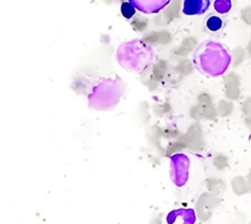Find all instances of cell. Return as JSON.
Masks as SVG:
<instances>
[{
    "label": "cell",
    "mask_w": 251,
    "mask_h": 224,
    "mask_svg": "<svg viewBox=\"0 0 251 224\" xmlns=\"http://www.w3.org/2000/svg\"><path fill=\"white\" fill-rule=\"evenodd\" d=\"M232 62L229 47L214 40L201 42L193 52L195 67L207 77L224 75Z\"/></svg>",
    "instance_id": "obj_1"
},
{
    "label": "cell",
    "mask_w": 251,
    "mask_h": 224,
    "mask_svg": "<svg viewBox=\"0 0 251 224\" xmlns=\"http://www.w3.org/2000/svg\"><path fill=\"white\" fill-rule=\"evenodd\" d=\"M117 60L120 66L133 73H141L154 60V49L140 40H134L119 46Z\"/></svg>",
    "instance_id": "obj_2"
},
{
    "label": "cell",
    "mask_w": 251,
    "mask_h": 224,
    "mask_svg": "<svg viewBox=\"0 0 251 224\" xmlns=\"http://www.w3.org/2000/svg\"><path fill=\"white\" fill-rule=\"evenodd\" d=\"M124 84L119 78H104L95 85L89 94V103L94 109L109 110L120 101Z\"/></svg>",
    "instance_id": "obj_3"
},
{
    "label": "cell",
    "mask_w": 251,
    "mask_h": 224,
    "mask_svg": "<svg viewBox=\"0 0 251 224\" xmlns=\"http://www.w3.org/2000/svg\"><path fill=\"white\" fill-rule=\"evenodd\" d=\"M171 179L177 187H183L188 180L189 174V159L182 154L171 156Z\"/></svg>",
    "instance_id": "obj_4"
},
{
    "label": "cell",
    "mask_w": 251,
    "mask_h": 224,
    "mask_svg": "<svg viewBox=\"0 0 251 224\" xmlns=\"http://www.w3.org/2000/svg\"><path fill=\"white\" fill-rule=\"evenodd\" d=\"M134 8L145 14H155L164 10L171 0H128Z\"/></svg>",
    "instance_id": "obj_5"
},
{
    "label": "cell",
    "mask_w": 251,
    "mask_h": 224,
    "mask_svg": "<svg viewBox=\"0 0 251 224\" xmlns=\"http://www.w3.org/2000/svg\"><path fill=\"white\" fill-rule=\"evenodd\" d=\"M211 0H184L183 13L185 15H202L208 10Z\"/></svg>",
    "instance_id": "obj_6"
},
{
    "label": "cell",
    "mask_w": 251,
    "mask_h": 224,
    "mask_svg": "<svg viewBox=\"0 0 251 224\" xmlns=\"http://www.w3.org/2000/svg\"><path fill=\"white\" fill-rule=\"evenodd\" d=\"M178 219L182 220V223L193 224L196 222V214L193 209H178L175 210L167 217V222L172 224L177 222Z\"/></svg>",
    "instance_id": "obj_7"
},
{
    "label": "cell",
    "mask_w": 251,
    "mask_h": 224,
    "mask_svg": "<svg viewBox=\"0 0 251 224\" xmlns=\"http://www.w3.org/2000/svg\"><path fill=\"white\" fill-rule=\"evenodd\" d=\"M223 27H224V21L221 20L219 16L211 15L206 20V28L212 32L219 31Z\"/></svg>",
    "instance_id": "obj_8"
},
{
    "label": "cell",
    "mask_w": 251,
    "mask_h": 224,
    "mask_svg": "<svg viewBox=\"0 0 251 224\" xmlns=\"http://www.w3.org/2000/svg\"><path fill=\"white\" fill-rule=\"evenodd\" d=\"M231 0H215L214 9L219 14H228L232 9Z\"/></svg>",
    "instance_id": "obj_9"
},
{
    "label": "cell",
    "mask_w": 251,
    "mask_h": 224,
    "mask_svg": "<svg viewBox=\"0 0 251 224\" xmlns=\"http://www.w3.org/2000/svg\"><path fill=\"white\" fill-rule=\"evenodd\" d=\"M121 12H122V15L125 17V19H131V17L134 16L136 9L134 8V5L131 4L129 1L128 2H123L121 5Z\"/></svg>",
    "instance_id": "obj_10"
}]
</instances>
